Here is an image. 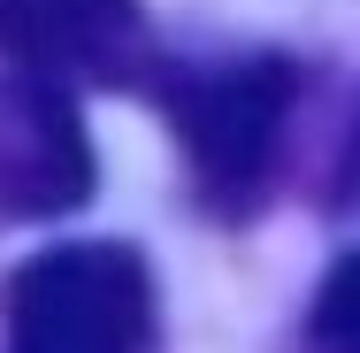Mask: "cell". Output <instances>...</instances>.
<instances>
[{"label": "cell", "instance_id": "6da1fadb", "mask_svg": "<svg viewBox=\"0 0 360 353\" xmlns=\"http://www.w3.org/2000/svg\"><path fill=\"white\" fill-rule=\"evenodd\" d=\"M8 353H161L153 269L123 238H70L0 284Z\"/></svg>", "mask_w": 360, "mask_h": 353}, {"label": "cell", "instance_id": "7a4b0ae2", "mask_svg": "<svg viewBox=\"0 0 360 353\" xmlns=\"http://www.w3.org/2000/svg\"><path fill=\"white\" fill-rule=\"evenodd\" d=\"M291 100H299V70L284 54H245V62L184 70L161 85V108H169V131L184 139L200 208L238 223L269 200L291 131Z\"/></svg>", "mask_w": 360, "mask_h": 353}, {"label": "cell", "instance_id": "3957f363", "mask_svg": "<svg viewBox=\"0 0 360 353\" xmlns=\"http://www.w3.org/2000/svg\"><path fill=\"white\" fill-rule=\"evenodd\" d=\"M0 54L39 85H139L153 39L139 0H0Z\"/></svg>", "mask_w": 360, "mask_h": 353}, {"label": "cell", "instance_id": "277c9868", "mask_svg": "<svg viewBox=\"0 0 360 353\" xmlns=\"http://www.w3.org/2000/svg\"><path fill=\"white\" fill-rule=\"evenodd\" d=\"M92 200V139L70 92L39 77H0V230L46 223Z\"/></svg>", "mask_w": 360, "mask_h": 353}, {"label": "cell", "instance_id": "5b68a950", "mask_svg": "<svg viewBox=\"0 0 360 353\" xmlns=\"http://www.w3.org/2000/svg\"><path fill=\"white\" fill-rule=\"evenodd\" d=\"M307 338L322 353H360V254H345L322 292H314V315H307Z\"/></svg>", "mask_w": 360, "mask_h": 353}, {"label": "cell", "instance_id": "8992f818", "mask_svg": "<svg viewBox=\"0 0 360 353\" xmlns=\"http://www.w3.org/2000/svg\"><path fill=\"white\" fill-rule=\"evenodd\" d=\"M345 200H360V131H353V161H345Z\"/></svg>", "mask_w": 360, "mask_h": 353}]
</instances>
